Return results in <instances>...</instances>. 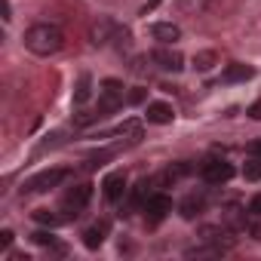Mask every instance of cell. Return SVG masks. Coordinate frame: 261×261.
<instances>
[{"label": "cell", "instance_id": "obj_1", "mask_svg": "<svg viewBox=\"0 0 261 261\" xmlns=\"http://www.w3.org/2000/svg\"><path fill=\"white\" fill-rule=\"evenodd\" d=\"M25 49L31 53V56H37V59H49V56H56L62 46H65V34H62V28L59 25H53V22H37V25H31L28 31H25Z\"/></svg>", "mask_w": 261, "mask_h": 261}, {"label": "cell", "instance_id": "obj_2", "mask_svg": "<svg viewBox=\"0 0 261 261\" xmlns=\"http://www.w3.org/2000/svg\"><path fill=\"white\" fill-rule=\"evenodd\" d=\"M129 37H133L129 28L111 16H101L89 25V43L92 46H129Z\"/></svg>", "mask_w": 261, "mask_h": 261}, {"label": "cell", "instance_id": "obj_3", "mask_svg": "<svg viewBox=\"0 0 261 261\" xmlns=\"http://www.w3.org/2000/svg\"><path fill=\"white\" fill-rule=\"evenodd\" d=\"M123 101H126V86L120 80H114V77L101 80V86H98V111L108 117L117 108H123Z\"/></svg>", "mask_w": 261, "mask_h": 261}, {"label": "cell", "instance_id": "obj_4", "mask_svg": "<svg viewBox=\"0 0 261 261\" xmlns=\"http://www.w3.org/2000/svg\"><path fill=\"white\" fill-rule=\"evenodd\" d=\"M233 175H237V169L224 157H212V160H203L200 163V178L206 185H227Z\"/></svg>", "mask_w": 261, "mask_h": 261}, {"label": "cell", "instance_id": "obj_5", "mask_svg": "<svg viewBox=\"0 0 261 261\" xmlns=\"http://www.w3.org/2000/svg\"><path fill=\"white\" fill-rule=\"evenodd\" d=\"M71 172L68 169H43V172H37V175H31L25 185H22V194H43V191H53V188H59L65 178H68Z\"/></svg>", "mask_w": 261, "mask_h": 261}, {"label": "cell", "instance_id": "obj_6", "mask_svg": "<svg viewBox=\"0 0 261 261\" xmlns=\"http://www.w3.org/2000/svg\"><path fill=\"white\" fill-rule=\"evenodd\" d=\"M89 200H92V185H89V181L74 185V188L62 197V212H65V218H77V215L89 206Z\"/></svg>", "mask_w": 261, "mask_h": 261}, {"label": "cell", "instance_id": "obj_7", "mask_svg": "<svg viewBox=\"0 0 261 261\" xmlns=\"http://www.w3.org/2000/svg\"><path fill=\"white\" fill-rule=\"evenodd\" d=\"M200 240L221 249V252H227L233 246V230L227 224H206V227H200Z\"/></svg>", "mask_w": 261, "mask_h": 261}, {"label": "cell", "instance_id": "obj_8", "mask_svg": "<svg viewBox=\"0 0 261 261\" xmlns=\"http://www.w3.org/2000/svg\"><path fill=\"white\" fill-rule=\"evenodd\" d=\"M151 62H154L157 68H163V71H172V74H178V71L185 68V56H181L178 49H172V46H157V49L151 53Z\"/></svg>", "mask_w": 261, "mask_h": 261}, {"label": "cell", "instance_id": "obj_9", "mask_svg": "<svg viewBox=\"0 0 261 261\" xmlns=\"http://www.w3.org/2000/svg\"><path fill=\"white\" fill-rule=\"evenodd\" d=\"M142 212L148 215V221H163L169 212H172V200L166 197V194H160V191H154L145 203H142Z\"/></svg>", "mask_w": 261, "mask_h": 261}, {"label": "cell", "instance_id": "obj_10", "mask_svg": "<svg viewBox=\"0 0 261 261\" xmlns=\"http://www.w3.org/2000/svg\"><path fill=\"white\" fill-rule=\"evenodd\" d=\"M123 194H126V175L123 172H111L101 181V197L108 203H117V200H123Z\"/></svg>", "mask_w": 261, "mask_h": 261}, {"label": "cell", "instance_id": "obj_11", "mask_svg": "<svg viewBox=\"0 0 261 261\" xmlns=\"http://www.w3.org/2000/svg\"><path fill=\"white\" fill-rule=\"evenodd\" d=\"M148 31H151V37H154V40H160L163 46H172V43L181 37V28H178L175 22H154Z\"/></svg>", "mask_w": 261, "mask_h": 261}, {"label": "cell", "instance_id": "obj_12", "mask_svg": "<svg viewBox=\"0 0 261 261\" xmlns=\"http://www.w3.org/2000/svg\"><path fill=\"white\" fill-rule=\"evenodd\" d=\"M172 117H175V111H172V105H166V101H151V105L145 108V120L154 123V126H166V123H172Z\"/></svg>", "mask_w": 261, "mask_h": 261}, {"label": "cell", "instance_id": "obj_13", "mask_svg": "<svg viewBox=\"0 0 261 261\" xmlns=\"http://www.w3.org/2000/svg\"><path fill=\"white\" fill-rule=\"evenodd\" d=\"M252 77H255V68H249V65H240V62H233V65H227V68L221 71V80H218V83L230 86V83H246V80H252Z\"/></svg>", "mask_w": 261, "mask_h": 261}, {"label": "cell", "instance_id": "obj_14", "mask_svg": "<svg viewBox=\"0 0 261 261\" xmlns=\"http://www.w3.org/2000/svg\"><path fill=\"white\" fill-rule=\"evenodd\" d=\"M108 230H111L108 221H95V224H89V227L83 230V246H86V249H98V246L105 243Z\"/></svg>", "mask_w": 261, "mask_h": 261}, {"label": "cell", "instance_id": "obj_15", "mask_svg": "<svg viewBox=\"0 0 261 261\" xmlns=\"http://www.w3.org/2000/svg\"><path fill=\"white\" fill-rule=\"evenodd\" d=\"M212 7V0H175V4H172V10L178 13V16H203L206 10Z\"/></svg>", "mask_w": 261, "mask_h": 261}, {"label": "cell", "instance_id": "obj_16", "mask_svg": "<svg viewBox=\"0 0 261 261\" xmlns=\"http://www.w3.org/2000/svg\"><path fill=\"white\" fill-rule=\"evenodd\" d=\"M71 98H74L77 108L86 105V101L92 98V74H89V71H83V74L77 77V83H74V95H71Z\"/></svg>", "mask_w": 261, "mask_h": 261}, {"label": "cell", "instance_id": "obj_17", "mask_svg": "<svg viewBox=\"0 0 261 261\" xmlns=\"http://www.w3.org/2000/svg\"><path fill=\"white\" fill-rule=\"evenodd\" d=\"M203 209H206V200H203V197H197V194H191V197H188V200H181V206H178L181 218H197Z\"/></svg>", "mask_w": 261, "mask_h": 261}, {"label": "cell", "instance_id": "obj_18", "mask_svg": "<svg viewBox=\"0 0 261 261\" xmlns=\"http://www.w3.org/2000/svg\"><path fill=\"white\" fill-rule=\"evenodd\" d=\"M34 221L43 224V227H56V224L65 221V215H56V212H49V209H37V212H34Z\"/></svg>", "mask_w": 261, "mask_h": 261}, {"label": "cell", "instance_id": "obj_19", "mask_svg": "<svg viewBox=\"0 0 261 261\" xmlns=\"http://www.w3.org/2000/svg\"><path fill=\"white\" fill-rule=\"evenodd\" d=\"M215 62H218V56H215L212 49H203V53L194 56V68H197V71H209Z\"/></svg>", "mask_w": 261, "mask_h": 261}, {"label": "cell", "instance_id": "obj_20", "mask_svg": "<svg viewBox=\"0 0 261 261\" xmlns=\"http://www.w3.org/2000/svg\"><path fill=\"white\" fill-rule=\"evenodd\" d=\"M243 178H246V181H261V157L246 160V166H243Z\"/></svg>", "mask_w": 261, "mask_h": 261}, {"label": "cell", "instance_id": "obj_21", "mask_svg": "<svg viewBox=\"0 0 261 261\" xmlns=\"http://www.w3.org/2000/svg\"><path fill=\"white\" fill-rule=\"evenodd\" d=\"M31 243H37V246H59L56 237L46 233V230H34V233H31Z\"/></svg>", "mask_w": 261, "mask_h": 261}, {"label": "cell", "instance_id": "obj_22", "mask_svg": "<svg viewBox=\"0 0 261 261\" xmlns=\"http://www.w3.org/2000/svg\"><path fill=\"white\" fill-rule=\"evenodd\" d=\"M145 98H148V89L145 86H133V92L126 95V105H142Z\"/></svg>", "mask_w": 261, "mask_h": 261}, {"label": "cell", "instance_id": "obj_23", "mask_svg": "<svg viewBox=\"0 0 261 261\" xmlns=\"http://www.w3.org/2000/svg\"><path fill=\"white\" fill-rule=\"evenodd\" d=\"M246 230H249V237L261 240V215H249V221H246Z\"/></svg>", "mask_w": 261, "mask_h": 261}, {"label": "cell", "instance_id": "obj_24", "mask_svg": "<svg viewBox=\"0 0 261 261\" xmlns=\"http://www.w3.org/2000/svg\"><path fill=\"white\" fill-rule=\"evenodd\" d=\"M246 212H249V215H261V194L249 197V203H246Z\"/></svg>", "mask_w": 261, "mask_h": 261}, {"label": "cell", "instance_id": "obj_25", "mask_svg": "<svg viewBox=\"0 0 261 261\" xmlns=\"http://www.w3.org/2000/svg\"><path fill=\"white\" fill-rule=\"evenodd\" d=\"M13 246V230H0V249H10Z\"/></svg>", "mask_w": 261, "mask_h": 261}, {"label": "cell", "instance_id": "obj_26", "mask_svg": "<svg viewBox=\"0 0 261 261\" xmlns=\"http://www.w3.org/2000/svg\"><path fill=\"white\" fill-rule=\"evenodd\" d=\"M249 117H252V120H261V101H255V105L249 108Z\"/></svg>", "mask_w": 261, "mask_h": 261}, {"label": "cell", "instance_id": "obj_27", "mask_svg": "<svg viewBox=\"0 0 261 261\" xmlns=\"http://www.w3.org/2000/svg\"><path fill=\"white\" fill-rule=\"evenodd\" d=\"M157 4H160V0H148V4H145V7H142V16H148V13H151V10H154V7H157Z\"/></svg>", "mask_w": 261, "mask_h": 261}, {"label": "cell", "instance_id": "obj_28", "mask_svg": "<svg viewBox=\"0 0 261 261\" xmlns=\"http://www.w3.org/2000/svg\"><path fill=\"white\" fill-rule=\"evenodd\" d=\"M249 154H252V157H261V142H255V145L249 148Z\"/></svg>", "mask_w": 261, "mask_h": 261}]
</instances>
